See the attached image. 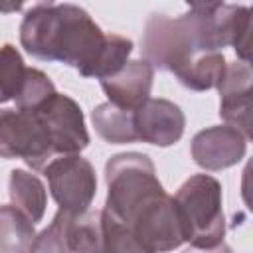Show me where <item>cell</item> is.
<instances>
[{
    "label": "cell",
    "instance_id": "cell-1",
    "mask_svg": "<svg viewBox=\"0 0 253 253\" xmlns=\"http://www.w3.org/2000/svg\"><path fill=\"white\" fill-rule=\"evenodd\" d=\"M22 47L42 61H59L83 77L117 73L132 53V40L105 34L87 10L75 4H42L20 24Z\"/></svg>",
    "mask_w": 253,
    "mask_h": 253
},
{
    "label": "cell",
    "instance_id": "cell-2",
    "mask_svg": "<svg viewBox=\"0 0 253 253\" xmlns=\"http://www.w3.org/2000/svg\"><path fill=\"white\" fill-rule=\"evenodd\" d=\"M105 180L103 211L128 233L136 251H172L184 243L172 196L162 188L154 162L146 154L111 156L105 164Z\"/></svg>",
    "mask_w": 253,
    "mask_h": 253
},
{
    "label": "cell",
    "instance_id": "cell-3",
    "mask_svg": "<svg viewBox=\"0 0 253 253\" xmlns=\"http://www.w3.org/2000/svg\"><path fill=\"white\" fill-rule=\"evenodd\" d=\"M215 12L208 16L186 12L178 18L152 14L142 32V59L154 69L176 73L202 51H221L227 45Z\"/></svg>",
    "mask_w": 253,
    "mask_h": 253
},
{
    "label": "cell",
    "instance_id": "cell-4",
    "mask_svg": "<svg viewBox=\"0 0 253 253\" xmlns=\"http://www.w3.org/2000/svg\"><path fill=\"white\" fill-rule=\"evenodd\" d=\"M182 239L196 249H217L225 237L221 184L210 174L190 176L172 196Z\"/></svg>",
    "mask_w": 253,
    "mask_h": 253
},
{
    "label": "cell",
    "instance_id": "cell-5",
    "mask_svg": "<svg viewBox=\"0 0 253 253\" xmlns=\"http://www.w3.org/2000/svg\"><path fill=\"white\" fill-rule=\"evenodd\" d=\"M49 194L67 213H85L97 194V174L93 164L79 154H61L43 166Z\"/></svg>",
    "mask_w": 253,
    "mask_h": 253
},
{
    "label": "cell",
    "instance_id": "cell-6",
    "mask_svg": "<svg viewBox=\"0 0 253 253\" xmlns=\"http://www.w3.org/2000/svg\"><path fill=\"white\" fill-rule=\"evenodd\" d=\"M51 156L49 138L32 111L0 109V158H22L32 170H43Z\"/></svg>",
    "mask_w": 253,
    "mask_h": 253
},
{
    "label": "cell",
    "instance_id": "cell-7",
    "mask_svg": "<svg viewBox=\"0 0 253 253\" xmlns=\"http://www.w3.org/2000/svg\"><path fill=\"white\" fill-rule=\"evenodd\" d=\"M32 113L43 126L53 154H79L89 146L83 111L71 97L55 91Z\"/></svg>",
    "mask_w": 253,
    "mask_h": 253
},
{
    "label": "cell",
    "instance_id": "cell-8",
    "mask_svg": "<svg viewBox=\"0 0 253 253\" xmlns=\"http://www.w3.org/2000/svg\"><path fill=\"white\" fill-rule=\"evenodd\" d=\"M32 251H103L101 239V211H85V213H67L57 210L53 221L36 235Z\"/></svg>",
    "mask_w": 253,
    "mask_h": 253
},
{
    "label": "cell",
    "instance_id": "cell-9",
    "mask_svg": "<svg viewBox=\"0 0 253 253\" xmlns=\"http://www.w3.org/2000/svg\"><path fill=\"white\" fill-rule=\"evenodd\" d=\"M132 123L136 140L162 148L176 144L186 128V117L176 103L152 97L132 109Z\"/></svg>",
    "mask_w": 253,
    "mask_h": 253
},
{
    "label": "cell",
    "instance_id": "cell-10",
    "mask_svg": "<svg viewBox=\"0 0 253 253\" xmlns=\"http://www.w3.org/2000/svg\"><path fill=\"white\" fill-rule=\"evenodd\" d=\"M247 150V136L231 125H217L200 130L192 138V158L204 170H225L235 166Z\"/></svg>",
    "mask_w": 253,
    "mask_h": 253
},
{
    "label": "cell",
    "instance_id": "cell-11",
    "mask_svg": "<svg viewBox=\"0 0 253 253\" xmlns=\"http://www.w3.org/2000/svg\"><path fill=\"white\" fill-rule=\"evenodd\" d=\"M251 81L253 73L249 61L227 63L223 79L217 85L219 91V117L241 130L247 140L251 138Z\"/></svg>",
    "mask_w": 253,
    "mask_h": 253
},
{
    "label": "cell",
    "instance_id": "cell-12",
    "mask_svg": "<svg viewBox=\"0 0 253 253\" xmlns=\"http://www.w3.org/2000/svg\"><path fill=\"white\" fill-rule=\"evenodd\" d=\"M99 81L113 105L132 111L150 97L154 67L146 59H128L117 73Z\"/></svg>",
    "mask_w": 253,
    "mask_h": 253
},
{
    "label": "cell",
    "instance_id": "cell-13",
    "mask_svg": "<svg viewBox=\"0 0 253 253\" xmlns=\"http://www.w3.org/2000/svg\"><path fill=\"white\" fill-rule=\"evenodd\" d=\"M8 194L12 204L22 210L34 223L43 219L45 206H47V192L43 182L22 168H14L10 172V182H8Z\"/></svg>",
    "mask_w": 253,
    "mask_h": 253
},
{
    "label": "cell",
    "instance_id": "cell-14",
    "mask_svg": "<svg viewBox=\"0 0 253 253\" xmlns=\"http://www.w3.org/2000/svg\"><path fill=\"white\" fill-rule=\"evenodd\" d=\"M227 61L223 51H202L192 57L180 71H176V79L192 91H208L219 85L223 79Z\"/></svg>",
    "mask_w": 253,
    "mask_h": 253
},
{
    "label": "cell",
    "instance_id": "cell-15",
    "mask_svg": "<svg viewBox=\"0 0 253 253\" xmlns=\"http://www.w3.org/2000/svg\"><path fill=\"white\" fill-rule=\"evenodd\" d=\"M34 221L12 206H0V251L2 253H28L34 249L36 229Z\"/></svg>",
    "mask_w": 253,
    "mask_h": 253
},
{
    "label": "cell",
    "instance_id": "cell-16",
    "mask_svg": "<svg viewBox=\"0 0 253 253\" xmlns=\"http://www.w3.org/2000/svg\"><path fill=\"white\" fill-rule=\"evenodd\" d=\"M93 126L97 134L111 142V144H128L136 142L134 123H132V111L113 105L111 101L101 103L91 113Z\"/></svg>",
    "mask_w": 253,
    "mask_h": 253
},
{
    "label": "cell",
    "instance_id": "cell-17",
    "mask_svg": "<svg viewBox=\"0 0 253 253\" xmlns=\"http://www.w3.org/2000/svg\"><path fill=\"white\" fill-rule=\"evenodd\" d=\"M217 24L225 45H231L241 61H249V30L251 8L239 4H223L217 8Z\"/></svg>",
    "mask_w": 253,
    "mask_h": 253
},
{
    "label": "cell",
    "instance_id": "cell-18",
    "mask_svg": "<svg viewBox=\"0 0 253 253\" xmlns=\"http://www.w3.org/2000/svg\"><path fill=\"white\" fill-rule=\"evenodd\" d=\"M53 93H55V85L42 69L26 67L24 79H22V83L18 87L16 97H14L16 109H20V111H36Z\"/></svg>",
    "mask_w": 253,
    "mask_h": 253
},
{
    "label": "cell",
    "instance_id": "cell-19",
    "mask_svg": "<svg viewBox=\"0 0 253 253\" xmlns=\"http://www.w3.org/2000/svg\"><path fill=\"white\" fill-rule=\"evenodd\" d=\"M24 73L26 65L20 51L12 43H4L0 47V103H8L16 97Z\"/></svg>",
    "mask_w": 253,
    "mask_h": 253
},
{
    "label": "cell",
    "instance_id": "cell-20",
    "mask_svg": "<svg viewBox=\"0 0 253 253\" xmlns=\"http://www.w3.org/2000/svg\"><path fill=\"white\" fill-rule=\"evenodd\" d=\"M184 2L190 6V12H194V14H204V16L213 14L219 6L225 4V0H184Z\"/></svg>",
    "mask_w": 253,
    "mask_h": 253
},
{
    "label": "cell",
    "instance_id": "cell-21",
    "mask_svg": "<svg viewBox=\"0 0 253 253\" xmlns=\"http://www.w3.org/2000/svg\"><path fill=\"white\" fill-rule=\"evenodd\" d=\"M22 6H24V0H0V14L20 12Z\"/></svg>",
    "mask_w": 253,
    "mask_h": 253
},
{
    "label": "cell",
    "instance_id": "cell-22",
    "mask_svg": "<svg viewBox=\"0 0 253 253\" xmlns=\"http://www.w3.org/2000/svg\"><path fill=\"white\" fill-rule=\"evenodd\" d=\"M24 2H26V0H24ZM42 2H45V4H51L53 0H42Z\"/></svg>",
    "mask_w": 253,
    "mask_h": 253
}]
</instances>
